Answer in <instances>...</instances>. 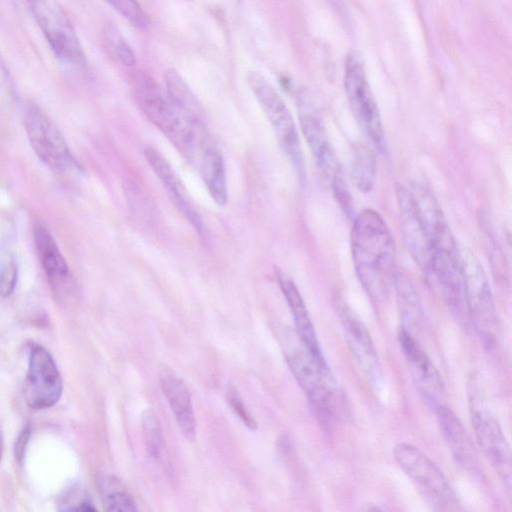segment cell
I'll list each match as a JSON object with an SVG mask.
<instances>
[{"label":"cell","mask_w":512,"mask_h":512,"mask_svg":"<svg viewBox=\"0 0 512 512\" xmlns=\"http://www.w3.org/2000/svg\"><path fill=\"white\" fill-rule=\"evenodd\" d=\"M351 253L363 288L373 301H383L393 286L396 248L387 223L377 211L365 209L355 217Z\"/></svg>","instance_id":"obj_1"},{"label":"cell","mask_w":512,"mask_h":512,"mask_svg":"<svg viewBox=\"0 0 512 512\" xmlns=\"http://www.w3.org/2000/svg\"><path fill=\"white\" fill-rule=\"evenodd\" d=\"M278 338L293 376L312 404L327 415L344 412L343 394L323 355L312 351L288 328H281Z\"/></svg>","instance_id":"obj_2"},{"label":"cell","mask_w":512,"mask_h":512,"mask_svg":"<svg viewBox=\"0 0 512 512\" xmlns=\"http://www.w3.org/2000/svg\"><path fill=\"white\" fill-rule=\"evenodd\" d=\"M133 94L147 119L194 166L203 146L211 139L207 127H194L184 121L171 105L166 93L145 72L135 74Z\"/></svg>","instance_id":"obj_3"},{"label":"cell","mask_w":512,"mask_h":512,"mask_svg":"<svg viewBox=\"0 0 512 512\" xmlns=\"http://www.w3.org/2000/svg\"><path fill=\"white\" fill-rule=\"evenodd\" d=\"M479 383L477 377L471 376L467 388L474 434L483 455L497 472L510 495L512 471L510 446L500 423L486 402Z\"/></svg>","instance_id":"obj_4"},{"label":"cell","mask_w":512,"mask_h":512,"mask_svg":"<svg viewBox=\"0 0 512 512\" xmlns=\"http://www.w3.org/2000/svg\"><path fill=\"white\" fill-rule=\"evenodd\" d=\"M393 454L399 467L433 510H462L459 499L444 473L421 450L408 443H399L394 447Z\"/></svg>","instance_id":"obj_5"},{"label":"cell","mask_w":512,"mask_h":512,"mask_svg":"<svg viewBox=\"0 0 512 512\" xmlns=\"http://www.w3.org/2000/svg\"><path fill=\"white\" fill-rule=\"evenodd\" d=\"M247 85L269 120L277 141L292 164L300 182L306 178L305 162L298 130L292 114L276 89L256 71H249Z\"/></svg>","instance_id":"obj_6"},{"label":"cell","mask_w":512,"mask_h":512,"mask_svg":"<svg viewBox=\"0 0 512 512\" xmlns=\"http://www.w3.org/2000/svg\"><path fill=\"white\" fill-rule=\"evenodd\" d=\"M344 89L352 113L365 136L378 152L387 151L380 112L358 54L351 52L345 61Z\"/></svg>","instance_id":"obj_7"},{"label":"cell","mask_w":512,"mask_h":512,"mask_svg":"<svg viewBox=\"0 0 512 512\" xmlns=\"http://www.w3.org/2000/svg\"><path fill=\"white\" fill-rule=\"evenodd\" d=\"M31 11L58 61L66 68L85 69V53L62 7L55 0H34Z\"/></svg>","instance_id":"obj_8"},{"label":"cell","mask_w":512,"mask_h":512,"mask_svg":"<svg viewBox=\"0 0 512 512\" xmlns=\"http://www.w3.org/2000/svg\"><path fill=\"white\" fill-rule=\"evenodd\" d=\"M467 313L487 340L497 331V313L492 291L484 268L475 254L467 248L459 249Z\"/></svg>","instance_id":"obj_9"},{"label":"cell","mask_w":512,"mask_h":512,"mask_svg":"<svg viewBox=\"0 0 512 512\" xmlns=\"http://www.w3.org/2000/svg\"><path fill=\"white\" fill-rule=\"evenodd\" d=\"M24 126L39 159L57 172H68L77 163L55 123L36 105L25 110Z\"/></svg>","instance_id":"obj_10"},{"label":"cell","mask_w":512,"mask_h":512,"mask_svg":"<svg viewBox=\"0 0 512 512\" xmlns=\"http://www.w3.org/2000/svg\"><path fill=\"white\" fill-rule=\"evenodd\" d=\"M63 384L51 354L42 346H34L29 355L24 381V398L33 409H46L61 397Z\"/></svg>","instance_id":"obj_11"},{"label":"cell","mask_w":512,"mask_h":512,"mask_svg":"<svg viewBox=\"0 0 512 512\" xmlns=\"http://www.w3.org/2000/svg\"><path fill=\"white\" fill-rule=\"evenodd\" d=\"M398 342L406 359L411 377L425 400L433 406L440 403L444 395V383L437 368L428 357L414 334L400 326Z\"/></svg>","instance_id":"obj_12"},{"label":"cell","mask_w":512,"mask_h":512,"mask_svg":"<svg viewBox=\"0 0 512 512\" xmlns=\"http://www.w3.org/2000/svg\"><path fill=\"white\" fill-rule=\"evenodd\" d=\"M339 316L347 345L359 367L376 387L382 384L383 373L370 332L348 306L341 304Z\"/></svg>","instance_id":"obj_13"},{"label":"cell","mask_w":512,"mask_h":512,"mask_svg":"<svg viewBox=\"0 0 512 512\" xmlns=\"http://www.w3.org/2000/svg\"><path fill=\"white\" fill-rule=\"evenodd\" d=\"M298 115L301 131L314 156L318 171L330 182L341 166L337 162L319 113L304 95L298 99Z\"/></svg>","instance_id":"obj_14"},{"label":"cell","mask_w":512,"mask_h":512,"mask_svg":"<svg viewBox=\"0 0 512 512\" xmlns=\"http://www.w3.org/2000/svg\"><path fill=\"white\" fill-rule=\"evenodd\" d=\"M144 155L170 198L182 215L189 221L200 238L205 239L207 229L205 223L188 194L182 180L169 161L153 146H147Z\"/></svg>","instance_id":"obj_15"},{"label":"cell","mask_w":512,"mask_h":512,"mask_svg":"<svg viewBox=\"0 0 512 512\" xmlns=\"http://www.w3.org/2000/svg\"><path fill=\"white\" fill-rule=\"evenodd\" d=\"M396 199L405 244L417 264L426 272L430 264V243L412 191L396 186Z\"/></svg>","instance_id":"obj_16"},{"label":"cell","mask_w":512,"mask_h":512,"mask_svg":"<svg viewBox=\"0 0 512 512\" xmlns=\"http://www.w3.org/2000/svg\"><path fill=\"white\" fill-rule=\"evenodd\" d=\"M33 234L37 253L48 281L54 293L64 299L73 289L68 264L46 226L39 222L35 223Z\"/></svg>","instance_id":"obj_17"},{"label":"cell","mask_w":512,"mask_h":512,"mask_svg":"<svg viewBox=\"0 0 512 512\" xmlns=\"http://www.w3.org/2000/svg\"><path fill=\"white\" fill-rule=\"evenodd\" d=\"M435 411L441 433L455 461L466 470L477 472V450L461 420L446 405H437Z\"/></svg>","instance_id":"obj_18"},{"label":"cell","mask_w":512,"mask_h":512,"mask_svg":"<svg viewBox=\"0 0 512 512\" xmlns=\"http://www.w3.org/2000/svg\"><path fill=\"white\" fill-rule=\"evenodd\" d=\"M159 378L163 393L182 434L192 441L196 435V419L186 383L169 368H162Z\"/></svg>","instance_id":"obj_19"},{"label":"cell","mask_w":512,"mask_h":512,"mask_svg":"<svg viewBox=\"0 0 512 512\" xmlns=\"http://www.w3.org/2000/svg\"><path fill=\"white\" fill-rule=\"evenodd\" d=\"M164 79L166 96L181 118L191 126L207 127L202 104L179 72L168 68Z\"/></svg>","instance_id":"obj_20"},{"label":"cell","mask_w":512,"mask_h":512,"mask_svg":"<svg viewBox=\"0 0 512 512\" xmlns=\"http://www.w3.org/2000/svg\"><path fill=\"white\" fill-rule=\"evenodd\" d=\"M275 272L293 316L296 333L312 351L322 354L312 319L296 284L284 271L276 269Z\"/></svg>","instance_id":"obj_21"},{"label":"cell","mask_w":512,"mask_h":512,"mask_svg":"<svg viewBox=\"0 0 512 512\" xmlns=\"http://www.w3.org/2000/svg\"><path fill=\"white\" fill-rule=\"evenodd\" d=\"M194 167L214 202L225 205L228 199L225 162L213 140L204 146Z\"/></svg>","instance_id":"obj_22"},{"label":"cell","mask_w":512,"mask_h":512,"mask_svg":"<svg viewBox=\"0 0 512 512\" xmlns=\"http://www.w3.org/2000/svg\"><path fill=\"white\" fill-rule=\"evenodd\" d=\"M393 287L402 320L401 326L412 333V329L418 327L424 319V312L418 293L410 279L399 272L395 273Z\"/></svg>","instance_id":"obj_23"},{"label":"cell","mask_w":512,"mask_h":512,"mask_svg":"<svg viewBox=\"0 0 512 512\" xmlns=\"http://www.w3.org/2000/svg\"><path fill=\"white\" fill-rule=\"evenodd\" d=\"M102 504L107 511L134 512L137 505L124 483L117 477L102 474L97 479Z\"/></svg>","instance_id":"obj_24"},{"label":"cell","mask_w":512,"mask_h":512,"mask_svg":"<svg viewBox=\"0 0 512 512\" xmlns=\"http://www.w3.org/2000/svg\"><path fill=\"white\" fill-rule=\"evenodd\" d=\"M350 175L356 188L369 192L376 177V157L365 144L356 142L351 148Z\"/></svg>","instance_id":"obj_25"},{"label":"cell","mask_w":512,"mask_h":512,"mask_svg":"<svg viewBox=\"0 0 512 512\" xmlns=\"http://www.w3.org/2000/svg\"><path fill=\"white\" fill-rule=\"evenodd\" d=\"M141 427L149 455L158 459L164 448V436L160 421L153 410L146 409L143 411Z\"/></svg>","instance_id":"obj_26"},{"label":"cell","mask_w":512,"mask_h":512,"mask_svg":"<svg viewBox=\"0 0 512 512\" xmlns=\"http://www.w3.org/2000/svg\"><path fill=\"white\" fill-rule=\"evenodd\" d=\"M115 11L140 30H148L151 20L136 0H105Z\"/></svg>","instance_id":"obj_27"},{"label":"cell","mask_w":512,"mask_h":512,"mask_svg":"<svg viewBox=\"0 0 512 512\" xmlns=\"http://www.w3.org/2000/svg\"><path fill=\"white\" fill-rule=\"evenodd\" d=\"M105 37L109 49L121 64L127 67L135 65L136 55L133 49L115 26L109 25L107 27Z\"/></svg>","instance_id":"obj_28"},{"label":"cell","mask_w":512,"mask_h":512,"mask_svg":"<svg viewBox=\"0 0 512 512\" xmlns=\"http://www.w3.org/2000/svg\"><path fill=\"white\" fill-rule=\"evenodd\" d=\"M61 511H94L95 507L87 494L80 487H72L66 491L58 501Z\"/></svg>","instance_id":"obj_29"},{"label":"cell","mask_w":512,"mask_h":512,"mask_svg":"<svg viewBox=\"0 0 512 512\" xmlns=\"http://www.w3.org/2000/svg\"><path fill=\"white\" fill-rule=\"evenodd\" d=\"M333 195L338 204L347 216L353 214L352 198L347 181L343 175L342 168H340L331 178L329 182Z\"/></svg>","instance_id":"obj_30"},{"label":"cell","mask_w":512,"mask_h":512,"mask_svg":"<svg viewBox=\"0 0 512 512\" xmlns=\"http://www.w3.org/2000/svg\"><path fill=\"white\" fill-rule=\"evenodd\" d=\"M227 402L233 412L243 421V423L251 430L257 428L256 421L248 411L242 401V398L234 386H229L226 392Z\"/></svg>","instance_id":"obj_31"},{"label":"cell","mask_w":512,"mask_h":512,"mask_svg":"<svg viewBox=\"0 0 512 512\" xmlns=\"http://www.w3.org/2000/svg\"><path fill=\"white\" fill-rule=\"evenodd\" d=\"M17 283V266L12 259H7L0 269V295L7 297L12 294Z\"/></svg>","instance_id":"obj_32"},{"label":"cell","mask_w":512,"mask_h":512,"mask_svg":"<svg viewBox=\"0 0 512 512\" xmlns=\"http://www.w3.org/2000/svg\"><path fill=\"white\" fill-rule=\"evenodd\" d=\"M12 1L15 4V6H17V8L22 9V10H30V11H31L33 3H34V0H12Z\"/></svg>","instance_id":"obj_33"},{"label":"cell","mask_w":512,"mask_h":512,"mask_svg":"<svg viewBox=\"0 0 512 512\" xmlns=\"http://www.w3.org/2000/svg\"><path fill=\"white\" fill-rule=\"evenodd\" d=\"M8 79L7 70L0 58V86L6 82Z\"/></svg>","instance_id":"obj_34"},{"label":"cell","mask_w":512,"mask_h":512,"mask_svg":"<svg viewBox=\"0 0 512 512\" xmlns=\"http://www.w3.org/2000/svg\"><path fill=\"white\" fill-rule=\"evenodd\" d=\"M2 449H3V437H2V432L0 429V459H1V455H2Z\"/></svg>","instance_id":"obj_35"}]
</instances>
